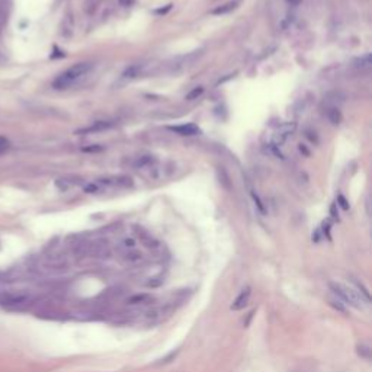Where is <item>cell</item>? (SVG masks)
Listing matches in <instances>:
<instances>
[{
  "label": "cell",
  "mask_w": 372,
  "mask_h": 372,
  "mask_svg": "<svg viewBox=\"0 0 372 372\" xmlns=\"http://www.w3.org/2000/svg\"><path fill=\"white\" fill-rule=\"evenodd\" d=\"M92 70V63H77L74 66H72L69 70H66L64 73H61L52 86L55 89H67L70 87L73 83H76L79 79H82L84 74H87Z\"/></svg>",
  "instance_id": "6da1fadb"
},
{
  "label": "cell",
  "mask_w": 372,
  "mask_h": 372,
  "mask_svg": "<svg viewBox=\"0 0 372 372\" xmlns=\"http://www.w3.org/2000/svg\"><path fill=\"white\" fill-rule=\"evenodd\" d=\"M330 290L342 301H345V304H349V305H352V307H355L358 310L364 308V298H362V295L358 294L353 288H350L347 285H343V284H334V282H331Z\"/></svg>",
  "instance_id": "7a4b0ae2"
},
{
  "label": "cell",
  "mask_w": 372,
  "mask_h": 372,
  "mask_svg": "<svg viewBox=\"0 0 372 372\" xmlns=\"http://www.w3.org/2000/svg\"><path fill=\"white\" fill-rule=\"evenodd\" d=\"M297 129V123H285V124L279 125L275 131V135H273V143L272 146H276L279 147L290 135H292Z\"/></svg>",
  "instance_id": "3957f363"
},
{
  "label": "cell",
  "mask_w": 372,
  "mask_h": 372,
  "mask_svg": "<svg viewBox=\"0 0 372 372\" xmlns=\"http://www.w3.org/2000/svg\"><path fill=\"white\" fill-rule=\"evenodd\" d=\"M29 299L26 294H3L0 295V304L4 307H19Z\"/></svg>",
  "instance_id": "277c9868"
},
{
  "label": "cell",
  "mask_w": 372,
  "mask_h": 372,
  "mask_svg": "<svg viewBox=\"0 0 372 372\" xmlns=\"http://www.w3.org/2000/svg\"><path fill=\"white\" fill-rule=\"evenodd\" d=\"M99 185H105V186H118V188H128L132 186V179L129 176H112V177H106V179H99Z\"/></svg>",
  "instance_id": "5b68a950"
},
{
  "label": "cell",
  "mask_w": 372,
  "mask_h": 372,
  "mask_svg": "<svg viewBox=\"0 0 372 372\" xmlns=\"http://www.w3.org/2000/svg\"><path fill=\"white\" fill-rule=\"evenodd\" d=\"M250 295H251V290H250V287H246L245 290L242 291L237 297H236V299L233 301V304H231V310L233 311H239V310H242V308H245L246 305H248V299H250Z\"/></svg>",
  "instance_id": "8992f818"
},
{
  "label": "cell",
  "mask_w": 372,
  "mask_h": 372,
  "mask_svg": "<svg viewBox=\"0 0 372 372\" xmlns=\"http://www.w3.org/2000/svg\"><path fill=\"white\" fill-rule=\"evenodd\" d=\"M169 129L180 135H198L201 132V129L195 124L174 125V126H169Z\"/></svg>",
  "instance_id": "52a82bcc"
},
{
  "label": "cell",
  "mask_w": 372,
  "mask_h": 372,
  "mask_svg": "<svg viewBox=\"0 0 372 372\" xmlns=\"http://www.w3.org/2000/svg\"><path fill=\"white\" fill-rule=\"evenodd\" d=\"M114 126V123L111 121H98L93 125L87 126V128H83V129H79L77 134H92V132H102V131H106L109 128Z\"/></svg>",
  "instance_id": "ba28073f"
},
{
  "label": "cell",
  "mask_w": 372,
  "mask_h": 372,
  "mask_svg": "<svg viewBox=\"0 0 372 372\" xmlns=\"http://www.w3.org/2000/svg\"><path fill=\"white\" fill-rule=\"evenodd\" d=\"M326 115H327V120L333 125H339L342 123V120H343L342 112H340V109L337 106H329L327 111H326Z\"/></svg>",
  "instance_id": "9c48e42d"
},
{
  "label": "cell",
  "mask_w": 372,
  "mask_h": 372,
  "mask_svg": "<svg viewBox=\"0 0 372 372\" xmlns=\"http://www.w3.org/2000/svg\"><path fill=\"white\" fill-rule=\"evenodd\" d=\"M153 163H154V157L150 156V154H146V156L137 157L132 166H134V169H146V167L153 166Z\"/></svg>",
  "instance_id": "30bf717a"
},
{
  "label": "cell",
  "mask_w": 372,
  "mask_h": 372,
  "mask_svg": "<svg viewBox=\"0 0 372 372\" xmlns=\"http://www.w3.org/2000/svg\"><path fill=\"white\" fill-rule=\"evenodd\" d=\"M236 6H237V1H228V3H225V4H223V6L214 9L211 13H212V15H225V13H230L231 10H234Z\"/></svg>",
  "instance_id": "8fae6325"
},
{
  "label": "cell",
  "mask_w": 372,
  "mask_h": 372,
  "mask_svg": "<svg viewBox=\"0 0 372 372\" xmlns=\"http://www.w3.org/2000/svg\"><path fill=\"white\" fill-rule=\"evenodd\" d=\"M372 64V55L368 52V54H365V55H362V57H359L358 60H355V67H358V69H368V67H371Z\"/></svg>",
  "instance_id": "7c38bea8"
},
{
  "label": "cell",
  "mask_w": 372,
  "mask_h": 372,
  "mask_svg": "<svg viewBox=\"0 0 372 372\" xmlns=\"http://www.w3.org/2000/svg\"><path fill=\"white\" fill-rule=\"evenodd\" d=\"M151 297L149 294H137V295H132L128 298V302L129 304H140V302H146L147 299H150Z\"/></svg>",
  "instance_id": "4fadbf2b"
},
{
  "label": "cell",
  "mask_w": 372,
  "mask_h": 372,
  "mask_svg": "<svg viewBox=\"0 0 372 372\" xmlns=\"http://www.w3.org/2000/svg\"><path fill=\"white\" fill-rule=\"evenodd\" d=\"M141 242H143L147 248H157V246H159V243H157L156 239H153L151 236L144 234V233H141Z\"/></svg>",
  "instance_id": "5bb4252c"
},
{
  "label": "cell",
  "mask_w": 372,
  "mask_h": 372,
  "mask_svg": "<svg viewBox=\"0 0 372 372\" xmlns=\"http://www.w3.org/2000/svg\"><path fill=\"white\" fill-rule=\"evenodd\" d=\"M202 93H204V87H202V86H198V87H195L194 90H191V92L188 93L186 99H188V100H194V99H198V98H199Z\"/></svg>",
  "instance_id": "9a60e30c"
},
{
  "label": "cell",
  "mask_w": 372,
  "mask_h": 372,
  "mask_svg": "<svg viewBox=\"0 0 372 372\" xmlns=\"http://www.w3.org/2000/svg\"><path fill=\"white\" fill-rule=\"evenodd\" d=\"M251 198H253V201H254V204H256L257 209H259L262 214H266V209H265V205H263V202H262L260 197H259L256 192H251Z\"/></svg>",
  "instance_id": "2e32d148"
},
{
  "label": "cell",
  "mask_w": 372,
  "mask_h": 372,
  "mask_svg": "<svg viewBox=\"0 0 372 372\" xmlns=\"http://www.w3.org/2000/svg\"><path fill=\"white\" fill-rule=\"evenodd\" d=\"M125 259L128 262H137V260L141 259V253H138V251H126L125 253Z\"/></svg>",
  "instance_id": "e0dca14e"
},
{
  "label": "cell",
  "mask_w": 372,
  "mask_h": 372,
  "mask_svg": "<svg viewBox=\"0 0 372 372\" xmlns=\"http://www.w3.org/2000/svg\"><path fill=\"white\" fill-rule=\"evenodd\" d=\"M336 205H339V207L342 208L343 211H347L349 207H350V205H349V202H347V199H346L343 195H339V197H337V204H336Z\"/></svg>",
  "instance_id": "ac0fdd59"
},
{
  "label": "cell",
  "mask_w": 372,
  "mask_h": 372,
  "mask_svg": "<svg viewBox=\"0 0 372 372\" xmlns=\"http://www.w3.org/2000/svg\"><path fill=\"white\" fill-rule=\"evenodd\" d=\"M138 73H140V67L138 66H132V67H129L125 72L124 76L125 77H135V76H138Z\"/></svg>",
  "instance_id": "d6986e66"
},
{
  "label": "cell",
  "mask_w": 372,
  "mask_h": 372,
  "mask_svg": "<svg viewBox=\"0 0 372 372\" xmlns=\"http://www.w3.org/2000/svg\"><path fill=\"white\" fill-rule=\"evenodd\" d=\"M84 191H86L87 194H98V192L100 191V186H99L98 183H90V185H87V186L84 188Z\"/></svg>",
  "instance_id": "ffe728a7"
},
{
  "label": "cell",
  "mask_w": 372,
  "mask_h": 372,
  "mask_svg": "<svg viewBox=\"0 0 372 372\" xmlns=\"http://www.w3.org/2000/svg\"><path fill=\"white\" fill-rule=\"evenodd\" d=\"M9 147H10V143H9V140H7V138H4V137H0V153L6 151Z\"/></svg>",
  "instance_id": "44dd1931"
},
{
  "label": "cell",
  "mask_w": 372,
  "mask_h": 372,
  "mask_svg": "<svg viewBox=\"0 0 372 372\" xmlns=\"http://www.w3.org/2000/svg\"><path fill=\"white\" fill-rule=\"evenodd\" d=\"M305 137H307L311 143H319V138H317V135H316V132H314V131L307 129V131H305Z\"/></svg>",
  "instance_id": "7402d4cb"
},
{
  "label": "cell",
  "mask_w": 372,
  "mask_h": 372,
  "mask_svg": "<svg viewBox=\"0 0 372 372\" xmlns=\"http://www.w3.org/2000/svg\"><path fill=\"white\" fill-rule=\"evenodd\" d=\"M123 245H124V248H134V246H135V242L132 240V239H125L124 242H123Z\"/></svg>",
  "instance_id": "603a6c76"
},
{
  "label": "cell",
  "mask_w": 372,
  "mask_h": 372,
  "mask_svg": "<svg viewBox=\"0 0 372 372\" xmlns=\"http://www.w3.org/2000/svg\"><path fill=\"white\" fill-rule=\"evenodd\" d=\"M331 305H333L336 310H339V311H342V313H346L345 307H342V305H340V302H337V301H331Z\"/></svg>",
  "instance_id": "cb8c5ba5"
},
{
  "label": "cell",
  "mask_w": 372,
  "mask_h": 372,
  "mask_svg": "<svg viewBox=\"0 0 372 372\" xmlns=\"http://www.w3.org/2000/svg\"><path fill=\"white\" fill-rule=\"evenodd\" d=\"M330 215L334 218V220H339V212L336 211V204H333V205H331Z\"/></svg>",
  "instance_id": "d4e9b609"
},
{
  "label": "cell",
  "mask_w": 372,
  "mask_h": 372,
  "mask_svg": "<svg viewBox=\"0 0 372 372\" xmlns=\"http://www.w3.org/2000/svg\"><path fill=\"white\" fill-rule=\"evenodd\" d=\"M170 7H172V4H167V6H166V9H159V10H156V13H159V15H165L166 12H169V10H170Z\"/></svg>",
  "instance_id": "484cf974"
},
{
  "label": "cell",
  "mask_w": 372,
  "mask_h": 372,
  "mask_svg": "<svg viewBox=\"0 0 372 372\" xmlns=\"http://www.w3.org/2000/svg\"><path fill=\"white\" fill-rule=\"evenodd\" d=\"M99 150H102L100 147H86V149H83V151H99Z\"/></svg>",
  "instance_id": "4316f807"
},
{
  "label": "cell",
  "mask_w": 372,
  "mask_h": 372,
  "mask_svg": "<svg viewBox=\"0 0 372 372\" xmlns=\"http://www.w3.org/2000/svg\"><path fill=\"white\" fill-rule=\"evenodd\" d=\"M135 0H120V3L123 4V6H128V4H132Z\"/></svg>",
  "instance_id": "83f0119b"
},
{
  "label": "cell",
  "mask_w": 372,
  "mask_h": 372,
  "mask_svg": "<svg viewBox=\"0 0 372 372\" xmlns=\"http://www.w3.org/2000/svg\"><path fill=\"white\" fill-rule=\"evenodd\" d=\"M287 1H290L291 4H298V3H299L301 0H287Z\"/></svg>",
  "instance_id": "f1b7e54d"
}]
</instances>
